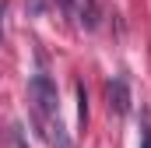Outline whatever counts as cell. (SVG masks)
Returning <instances> with one entry per match:
<instances>
[{"instance_id":"obj_1","label":"cell","mask_w":151,"mask_h":148,"mask_svg":"<svg viewBox=\"0 0 151 148\" xmlns=\"http://www.w3.org/2000/svg\"><path fill=\"white\" fill-rule=\"evenodd\" d=\"M28 99H32V113L35 116H56L60 113V99H56V85L46 71H39L28 81Z\"/></svg>"},{"instance_id":"obj_6","label":"cell","mask_w":151,"mask_h":148,"mask_svg":"<svg viewBox=\"0 0 151 148\" xmlns=\"http://www.w3.org/2000/svg\"><path fill=\"white\" fill-rule=\"evenodd\" d=\"M63 7H67V11H70V7H74V0H63Z\"/></svg>"},{"instance_id":"obj_4","label":"cell","mask_w":151,"mask_h":148,"mask_svg":"<svg viewBox=\"0 0 151 148\" xmlns=\"http://www.w3.org/2000/svg\"><path fill=\"white\" fill-rule=\"evenodd\" d=\"M141 148H151V110H144V127H141Z\"/></svg>"},{"instance_id":"obj_2","label":"cell","mask_w":151,"mask_h":148,"mask_svg":"<svg viewBox=\"0 0 151 148\" xmlns=\"http://www.w3.org/2000/svg\"><path fill=\"white\" fill-rule=\"evenodd\" d=\"M106 92H109V110H116L119 116L127 113V106H130V92H127V81L123 78H113L109 85H106Z\"/></svg>"},{"instance_id":"obj_3","label":"cell","mask_w":151,"mask_h":148,"mask_svg":"<svg viewBox=\"0 0 151 148\" xmlns=\"http://www.w3.org/2000/svg\"><path fill=\"white\" fill-rule=\"evenodd\" d=\"M74 88H77V102H81L77 116H81V127H84V123H88V95H84V85H81V81H77Z\"/></svg>"},{"instance_id":"obj_5","label":"cell","mask_w":151,"mask_h":148,"mask_svg":"<svg viewBox=\"0 0 151 148\" xmlns=\"http://www.w3.org/2000/svg\"><path fill=\"white\" fill-rule=\"evenodd\" d=\"M0 39H4V4H0Z\"/></svg>"}]
</instances>
